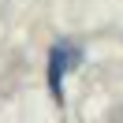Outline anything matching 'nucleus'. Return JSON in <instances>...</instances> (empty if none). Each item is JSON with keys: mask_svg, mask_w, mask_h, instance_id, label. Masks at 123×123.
I'll return each mask as SVG.
<instances>
[{"mask_svg": "<svg viewBox=\"0 0 123 123\" xmlns=\"http://www.w3.org/2000/svg\"><path fill=\"white\" fill-rule=\"evenodd\" d=\"M78 63H82V49L71 45V41H56L49 49V90H52L56 101H63V75Z\"/></svg>", "mask_w": 123, "mask_h": 123, "instance_id": "obj_1", "label": "nucleus"}]
</instances>
